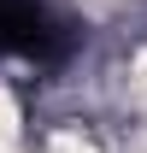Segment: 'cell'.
<instances>
[{
    "instance_id": "6da1fadb",
    "label": "cell",
    "mask_w": 147,
    "mask_h": 153,
    "mask_svg": "<svg viewBox=\"0 0 147 153\" xmlns=\"http://www.w3.org/2000/svg\"><path fill=\"white\" fill-rule=\"evenodd\" d=\"M47 153H94V147H88V141H82L76 130H59L53 141H47Z\"/></svg>"
}]
</instances>
